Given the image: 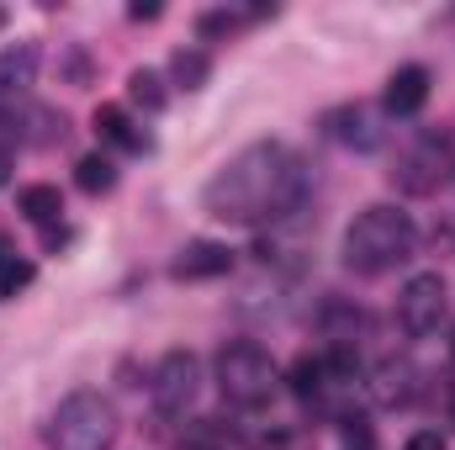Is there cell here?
Masks as SVG:
<instances>
[{
    "mask_svg": "<svg viewBox=\"0 0 455 450\" xmlns=\"http://www.w3.org/2000/svg\"><path fill=\"white\" fill-rule=\"evenodd\" d=\"M32 281H37V265H32L27 254H0V302L21 297Z\"/></svg>",
    "mask_w": 455,
    "mask_h": 450,
    "instance_id": "e0dca14e",
    "label": "cell"
},
{
    "mask_svg": "<svg viewBox=\"0 0 455 450\" xmlns=\"http://www.w3.org/2000/svg\"><path fill=\"white\" fill-rule=\"evenodd\" d=\"M96 133H101V143H112V149H127V154H143L148 149V138L138 133V122L122 112V107H96Z\"/></svg>",
    "mask_w": 455,
    "mask_h": 450,
    "instance_id": "7c38bea8",
    "label": "cell"
},
{
    "mask_svg": "<svg viewBox=\"0 0 455 450\" xmlns=\"http://www.w3.org/2000/svg\"><path fill=\"white\" fill-rule=\"evenodd\" d=\"M413 244H419V228L413 218L403 213V207H365L355 223L344 228V270H355V276H387V270H397L403 260H413Z\"/></svg>",
    "mask_w": 455,
    "mask_h": 450,
    "instance_id": "7a4b0ae2",
    "label": "cell"
},
{
    "mask_svg": "<svg viewBox=\"0 0 455 450\" xmlns=\"http://www.w3.org/2000/svg\"><path fill=\"white\" fill-rule=\"evenodd\" d=\"M0 21H5V11H0Z\"/></svg>",
    "mask_w": 455,
    "mask_h": 450,
    "instance_id": "83f0119b",
    "label": "cell"
},
{
    "mask_svg": "<svg viewBox=\"0 0 455 450\" xmlns=\"http://www.w3.org/2000/svg\"><path fill=\"white\" fill-rule=\"evenodd\" d=\"M323 376H329V366H323L318 355H302V360L286 371V387L307 403V398H318V392H323Z\"/></svg>",
    "mask_w": 455,
    "mask_h": 450,
    "instance_id": "ac0fdd59",
    "label": "cell"
},
{
    "mask_svg": "<svg viewBox=\"0 0 455 450\" xmlns=\"http://www.w3.org/2000/svg\"><path fill=\"white\" fill-rule=\"evenodd\" d=\"M75 186H80L85 197H107L116 186V165L107 154H85V159L75 165Z\"/></svg>",
    "mask_w": 455,
    "mask_h": 450,
    "instance_id": "9a60e30c",
    "label": "cell"
},
{
    "mask_svg": "<svg viewBox=\"0 0 455 450\" xmlns=\"http://www.w3.org/2000/svg\"><path fill=\"white\" fill-rule=\"evenodd\" d=\"M445 313H451V292H445V276H440V270H424V276H413V281L397 292V324H403L408 339L440 334Z\"/></svg>",
    "mask_w": 455,
    "mask_h": 450,
    "instance_id": "8992f818",
    "label": "cell"
},
{
    "mask_svg": "<svg viewBox=\"0 0 455 450\" xmlns=\"http://www.w3.org/2000/svg\"><path fill=\"white\" fill-rule=\"evenodd\" d=\"M413 376H419L413 366H403V360L392 366V360H387V366H381V387H376L381 403H408V398H413Z\"/></svg>",
    "mask_w": 455,
    "mask_h": 450,
    "instance_id": "d6986e66",
    "label": "cell"
},
{
    "mask_svg": "<svg viewBox=\"0 0 455 450\" xmlns=\"http://www.w3.org/2000/svg\"><path fill=\"white\" fill-rule=\"evenodd\" d=\"M116 408L101 392H69L48 419V450H112Z\"/></svg>",
    "mask_w": 455,
    "mask_h": 450,
    "instance_id": "3957f363",
    "label": "cell"
},
{
    "mask_svg": "<svg viewBox=\"0 0 455 450\" xmlns=\"http://www.w3.org/2000/svg\"><path fill=\"white\" fill-rule=\"evenodd\" d=\"M202 392V366L191 350H170L159 366H154V382H148V398H154V414L159 419H186V408L196 403Z\"/></svg>",
    "mask_w": 455,
    "mask_h": 450,
    "instance_id": "52a82bcc",
    "label": "cell"
},
{
    "mask_svg": "<svg viewBox=\"0 0 455 450\" xmlns=\"http://www.w3.org/2000/svg\"><path fill=\"white\" fill-rule=\"evenodd\" d=\"M207 75H212V59H207L202 48H175V53H170V80H175L180 91H202Z\"/></svg>",
    "mask_w": 455,
    "mask_h": 450,
    "instance_id": "5bb4252c",
    "label": "cell"
},
{
    "mask_svg": "<svg viewBox=\"0 0 455 450\" xmlns=\"http://www.w3.org/2000/svg\"><path fill=\"white\" fill-rule=\"evenodd\" d=\"M455 170V143L445 133H419L403 154H397V170H392V186L408 191V197H435Z\"/></svg>",
    "mask_w": 455,
    "mask_h": 450,
    "instance_id": "5b68a950",
    "label": "cell"
},
{
    "mask_svg": "<svg viewBox=\"0 0 455 450\" xmlns=\"http://www.w3.org/2000/svg\"><path fill=\"white\" fill-rule=\"evenodd\" d=\"M424 101H429V69H424V64L392 69V80H387V112L392 117H419Z\"/></svg>",
    "mask_w": 455,
    "mask_h": 450,
    "instance_id": "30bf717a",
    "label": "cell"
},
{
    "mask_svg": "<svg viewBox=\"0 0 455 450\" xmlns=\"http://www.w3.org/2000/svg\"><path fill=\"white\" fill-rule=\"evenodd\" d=\"M32 80H37V43L0 48V117L16 112V101L32 91Z\"/></svg>",
    "mask_w": 455,
    "mask_h": 450,
    "instance_id": "ba28073f",
    "label": "cell"
},
{
    "mask_svg": "<svg viewBox=\"0 0 455 450\" xmlns=\"http://www.w3.org/2000/svg\"><path fill=\"white\" fill-rule=\"evenodd\" d=\"M127 96H132V107H143V112H164V101H170V91H164V80H159L154 69H132V75H127Z\"/></svg>",
    "mask_w": 455,
    "mask_h": 450,
    "instance_id": "2e32d148",
    "label": "cell"
},
{
    "mask_svg": "<svg viewBox=\"0 0 455 450\" xmlns=\"http://www.w3.org/2000/svg\"><path fill=\"white\" fill-rule=\"evenodd\" d=\"M16 143H21V133H16V117H0V186L11 181V165H16Z\"/></svg>",
    "mask_w": 455,
    "mask_h": 450,
    "instance_id": "ffe728a7",
    "label": "cell"
},
{
    "mask_svg": "<svg viewBox=\"0 0 455 450\" xmlns=\"http://www.w3.org/2000/svg\"><path fill=\"white\" fill-rule=\"evenodd\" d=\"M451 419H455V387H451Z\"/></svg>",
    "mask_w": 455,
    "mask_h": 450,
    "instance_id": "484cf974",
    "label": "cell"
},
{
    "mask_svg": "<svg viewBox=\"0 0 455 450\" xmlns=\"http://www.w3.org/2000/svg\"><path fill=\"white\" fill-rule=\"evenodd\" d=\"M344 450H381V446H376V435H371V424H360V419H355V424L344 430Z\"/></svg>",
    "mask_w": 455,
    "mask_h": 450,
    "instance_id": "603a6c76",
    "label": "cell"
},
{
    "mask_svg": "<svg viewBox=\"0 0 455 450\" xmlns=\"http://www.w3.org/2000/svg\"><path fill=\"white\" fill-rule=\"evenodd\" d=\"M403 450H445V435L440 430H419V435H408Z\"/></svg>",
    "mask_w": 455,
    "mask_h": 450,
    "instance_id": "cb8c5ba5",
    "label": "cell"
},
{
    "mask_svg": "<svg viewBox=\"0 0 455 450\" xmlns=\"http://www.w3.org/2000/svg\"><path fill=\"white\" fill-rule=\"evenodd\" d=\"M16 207H21V218L37 228H53L64 218V197H59V186H27L21 197H16Z\"/></svg>",
    "mask_w": 455,
    "mask_h": 450,
    "instance_id": "4fadbf2b",
    "label": "cell"
},
{
    "mask_svg": "<svg viewBox=\"0 0 455 450\" xmlns=\"http://www.w3.org/2000/svg\"><path fill=\"white\" fill-rule=\"evenodd\" d=\"M323 127H329V138H339L349 149H376L381 143V127H376V112L371 107H339V112L323 117Z\"/></svg>",
    "mask_w": 455,
    "mask_h": 450,
    "instance_id": "8fae6325",
    "label": "cell"
},
{
    "mask_svg": "<svg viewBox=\"0 0 455 450\" xmlns=\"http://www.w3.org/2000/svg\"><path fill=\"white\" fill-rule=\"evenodd\" d=\"M307 197V165L286 149V143H249L228 159L223 170L207 181L202 207L207 218L233 228H259L275 223L286 213H297Z\"/></svg>",
    "mask_w": 455,
    "mask_h": 450,
    "instance_id": "6da1fadb",
    "label": "cell"
},
{
    "mask_svg": "<svg viewBox=\"0 0 455 450\" xmlns=\"http://www.w3.org/2000/svg\"><path fill=\"white\" fill-rule=\"evenodd\" d=\"M218 387H223V398L233 408H265L281 387V371H275L265 344L233 339V344L218 350Z\"/></svg>",
    "mask_w": 455,
    "mask_h": 450,
    "instance_id": "277c9868",
    "label": "cell"
},
{
    "mask_svg": "<svg viewBox=\"0 0 455 450\" xmlns=\"http://www.w3.org/2000/svg\"><path fill=\"white\" fill-rule=\"evenodd\" d=\"M451 360H455V339H451Z\"/></svg>",
    "mask_w": 455,
    "mask_h": 450,
    "instance_id": "4316f807",
    "label": "cell"
},
{
    "mask_svg": "<svg viewBox=\"0 0 455 450\" xmlns=\"http://www.w3.org/2000/svg\"><path fill=\"white\" fill-rule=\"evenodd\" d=\"M154 16H159V5H143V0L132 5V21H154Z\"/></svg>",
    "mask_w": 455,
    "mask_h": 450,
    "instance_id": "d4e9b609",
    "label": "cell"
},
{
    "mask_svg": "<svg viewBox=\"0 0 455 450\" xmlns=\"http://www.w3.org/2000/svg\"><path fill=\"white\" fill-rule=\"evenodd\" d=\"M233 27H238L233 11H207V16H202V37H228Z\"/></svg>",
    "mask_w": 455,
    "mask_h": 450,
    "instance_id": "7402d4cb",
    "label": "cell"
},
{
    "mask_svg": "<svg viewBox=\"0 0 455 450\" xmlns=\"http://www.w3.org/2000/svg\"><path fill=\"white\" fill-rule=\"evenodd\" d=\"M180 450H223V430H218L212 419H202V424H191V430H186Z\"/></svg>",
    "mask_w": 455,
    "mask_h": 450,
    "instance_id": "44dd1931",
    "label": "cell"
},
{
    "mask_svg": "<svg viewBox=\"0 0 455 450\" xmlns=\"http://www.w3.org/2000/svg\"><path fill=\"white\" fill-rule=\"evenodd\" d=\"M233 270V249L218 244V238H191L175 260V281H212V276H228Z\"/></svg>",
    "mask_w": 455,
    "mask_h": 450,
    "instance_id": "9c48e42d",
    "label": "cell"
}]
</instances>
